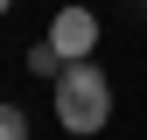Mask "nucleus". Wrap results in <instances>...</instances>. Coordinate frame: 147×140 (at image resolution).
<instances>
[{
  "label": "nucleus",
  "instance_id": "obj_3",
  "mask_svg": "<svg viewBox=\"0 0 147 140\" xmlns=\"http://www.w3.org/2000/svg\"><path fill=\"white\" fill-rule=\"evenodd\" d=\"M28 70H35V77H56V70H63V49L56 42H35L28 49Z\"/></svg>",
  "mask_w": 147,
  "mask_h": 140
},
{
  "label": "nucleus",
  "instance_id": "obj_2",
  "mask_svg": "<svg viewBox=\"0 0 147 140\" xmlns=\"http://www.w3.org/2000/svg\"><path fill=\"white\" fill-rule=\"evenodd\" d=\"M49 42L63 49V63L91 56V49H98V14H91V7H63L56 21H49Z\"/></svg>",
  "mask_w": 147,
  "mask_h": 140
},
{
  "label": "nucleus",
  "instance_id": "obj_4",
  "mask_svg": "<svg viewBox=\"0 0 147 140\" xmlns=\"http://www.w3.org/2000/svg\"><path fill=\"white\" fill-rule=\"evenodd\" d=\"M0 140H28V112H14V105H0Z\"/></svg>",
  "mask_w": 147,
  "mask_h": 140
},
{
  "label": "nucleus",
  "instance_id": "obj_5",
  "mask_svg": "<svg viewBox=\"0 0 147 140\" xmlns=\"http://www.w3.org/2000/svg\"><path fill=\"white\" fill-rule=\"evenodd\" d=\"M7 7H14V0H0V14H7Z\"/></svg>",
  "mask_w": 147,
  "mask_h": 140
},
{
  "label": "nucleus",
  "instance_id": "obj_1",
  "mask_svg": "<svg viewBox=\"0 0 147 140\" xmlns=\"http://www.w3.org/2000/svg\"><path fill=\"white\" fill-rule=\"evenodd\" d=\"M105 119H112V84H105V70L77 56L56 70V126L63 133H98Z\"/></svg>",
  "mask_w": 147,
  "mask_h": 140
}]
</instances>
